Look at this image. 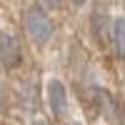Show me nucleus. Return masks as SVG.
I'll return each instance as SVG.
<instances>
[{
  "label": "nucleus",
  "instance_id": "obj_5",
  "mask_svg": "<svg viewBox=\"0 0 125 125\" xmlns=\"http://www.w3.org/2000/svg\"><path fill=\"white\" fill-rule=\"evenodd\" d=\"M40 3H43L48 10H58V8L62 5V0H40Z\"/></svg>",
  "mask_w": 125,
  "mask_h": 125
},
{
  "label": "nucleus",
  "instance_id": "obj_6",
  "mask_svg": "<svg viewBox=\"0 0 125 125\" xmlns=\"http://www.w3.org/2000/svg\"><path fill=\"white\" fill-rule=\"evenodd\" d=\"M70 3H73V5H75V8H83V5H85V3H88V0H70Z\"/></svg>",
  "mask_w": 125,
  "mask_h": 125
},
{
  "label": "nucleus",
  "instance_id": "obj_1",
  "mask_svg": "<svg viewBox=\"0 0 125 125\" xmlns=\"http://www.w3.org/2000/svg\"><path fill=\"white\" fill-rule=\"evenodd\" d=\"M53 20L48 18V13L43 8H28L25 10V33L35 45H48L53 38Z\"/></svg>",
  "mask_w": 125,
  "mask_h": 125
},
{
  "label": "nucleus",
  "instance_id": "obj_8",
  "mask_svg": "<svg viewBox=\"0 0 125 125\" xmlns=\"http://www.w3.org/2000/svg\"><path fill=\"white\" fill-rule=\"evenodd\" d=\"M70 125H80V123H70Z\"/></svg>",
  "mask_w": 125,
  "mask_h": 125
},
{
  "label": "nucleus",
  "instance_id": "obj_3",
  "mask_svg": "<svg viewBox=\"0 0 125 125\" xmlns=\"http://www.w3.org/2000/svg\"><path fill=\"white\" fill-rule=\"evenodd\" d=\"M0 58H3L5 73L15 70L20 65V60H23V50H20L18 38L13 33H8V30H3V35H0Z\"/></svg>",
  "mask_w": 125,
  "mask_h": 125
},
{
  "label": "nucleus",
  "instance_id": "obj_7",
  "mask_svg": "<svg viewBox=\"0 0 125 125\" xmlns=\"http://www.w3.org/2000/svg\"><path fill=\"white\" fill-rule=\"evenodd\" d=\"M33 125H48V123H45V120H35Z\"/></svg>",
  "mask_w": 125,
  "mask_h": 125
},
{
  "label": "nucleus",
  "instance_id": "obj_4",
  "mask_svg": "<svg viewBox=\"0 0 125 125\" xmlns=\"http://www.w3.org/2000/svg\"><path fill=\"white\" fill-rule=\"evenodd\" d=\"M110 38H113V48L120 60H125V18H115V23L110 25Z\"/></svg>",
  "mask_w": 125,
  "mask_h": 125
},
{
  "label": "nucleus",
  "instance_id": "obj_2",
  "mask_svg": "<svg viewBox=\"0 0 125 125\" xmlns=\"http://www.w3.org/2000/svg\"><path fill=\"white\" fill-rule=\"evenodd\" d=\"M45 98H48V108L55 118H62L68 113V90L62 85V80L50 78L45 85Z\"/></svg>",
  "mask_w": 125,
  "mask_h": 125
}]
</instances>
